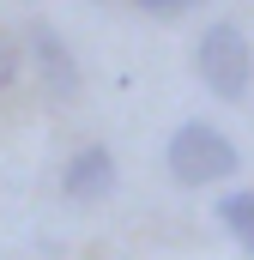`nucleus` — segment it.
Listing matches in <instances>:
<instances>
[{"instance_id": "6", "label": "nucleus", "mask_w": 254, "mask_h": 260, "mask_svg": "<svg viewBox=\"0 0 254 260\" xmlns=\"http://www.w3.org/2000/svg\"><path fill=\"white\" fill-rule=\"evenodd\" d=\"M139 12H151V18H182V12H194L200 0H133Z\"/></svg>"}, {"instance_id": "2", "label": "nucleus", "mask_w": 254, "mask_h": 260, "mask_svg": "<svg viewBox=\"0 0 254 260\" xmlns=\"http://www.w3.org/2000/svg\"><path fill=\"white\" fill-rule=\"evenodd\" d=\"M194 61H200V79H206L212 97H224V103H242V97H248V85H254V49H248V37H242L236 24H224V18L206 24Z\"/></svg>"}, {"instance_id": "3", "label": "nucleus", "mask_w": 254, "mask_h": 260, "mask_svg": "<svg viewBox=\"0 0 254 260\" xmlns=\"http://www.w3.org/2000/svg\"><path fill=\"white\" fill-rule=\"evenodd\" d=\"M30 61H37V73H43V85H49V97H61V103H73L79 97V61H73V49H67V37L55 30V24H30Z\"/></svg>"}, {"instance_id": "4", "label": "nucleus", "mask_w": 254, "mask_h": 260, "mask_svg": "<svg viewBox=\"0 0 254 260\" xmlns=\"http://www.w3.org/2000/svg\"><path fill=\"white\" fill-rule=\"evenodd\" d=\"M67 200H109L115 194V151L109 145H79L61 170Z\"/></svg>"}, {"instance_id": "7", "label": "nucleus", "mask_w": 254, "mask_h": 260, "mask_svg": "<svg viewBox=\"0 0 254 260\" xmlns=\"http://www.w3.org/2000/svg\"><path fill=\"white\" fill-rule=\"evenodd\" d=\"M12 79H18V43H12V37L0 30V91H6Z\"/></svg>"}, {"instance_id": "1", "label": "nucleus", "mask_w": 254, "mask_h": 260, "mask_svg": "<svg viewBox=\"0 0 254 260\" xmlns=\"http://www.w3.org/2000/svg\"><path fill=\"white\" fill-rule=\"evenodd\" d=\"M164 157H170V176H176L182 188H212V182L236 176V164H242L236 139H224L212 121H182Z\"/></svg>"}, {"instance_id": "5", "label": "nucleus", "mask_w": 254, "mask_h": 260, "mask_svg": "<svg viewBox=\"0 0 254 260\" xmlns=\"http://www.w3.org/2000/svg\"><path fill=\"white\" fill-rule=\"evenodd\" d=\"M218 224L254 254V194H224L218 200Z\"/></svg>"}]
</instances>
